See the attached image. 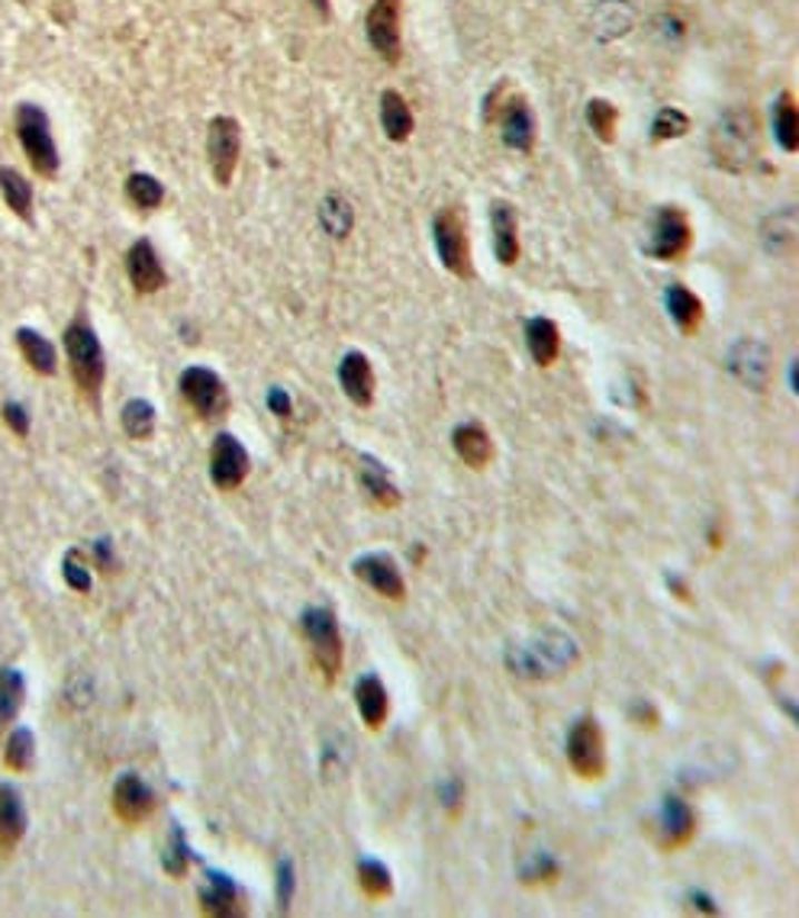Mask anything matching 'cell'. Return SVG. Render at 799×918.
<instances>
[{"label":"cell","mask_w":799,"mask_h":918,"mask_svg":"<svg viewBox=\"0 0 799 918\" xmlns=\"http://www.w3.org/2000/svg\"><path fill=\"white\" fill-rule=\"evenodd\" d=\"M493 120L500 122V136H503V146L513 149V152H532L535 146V120H532V110L525 103V97L513 93L500 103L496 117Z\"/></svg>","instance_id":"cell-16"},{"label":"cell","mask_w":799,"mask_h":918,"mask_svg":"<svg viewBox=\"0 0 799 918\" xmlns=\"http://www.w3.org/2000/svg\"><path fill=\"white\" fill-rule=\"evenodd\" d=\"M126 277L132 284L136 294H158L168 287V272L155 251V245L149 239H136V243L126 248Z\"/></svg>","instance_id":"cell-15"},{"label":"cell","mask_w":799,"mask_h":918,"mask_svg":"<svg viewBox=\"0 0 799 918\" xmlns=\"http://www.w3.org/2000/svg\"><path fill=\"white\" fill-rule=\"evenodd\" d=\"M664 306H668V316L674 319V326L683 336H697L700 326H703V300L687 290L683 284H671L664 290Z\"/></svg>","instance_id":"cell-26"},{"label":"cell","mask_w":799,"mask_h":918,"mask_svg":"<svg viewBox=\"0 0 799 918\" xmlns=\"http://www.w3.org/2000/svg\"><path fill=\"white\" fill-rule=\"evenodd\" d=\"M758 117L754 110H729L709 132V152L722 171L741 175L758 158Z\"/></svg>","instance_id":"cell-1"},{"label":"cell","mask_w":799,"mask_h":918,"mask_svg":"<svg viewBox=\"0 0 799 918\" xmlns=\"http://www.w3.org/2000/svg\"><path fill=\"white\" fill-rule=\"evenodd\" d=\"M110 802H114V812L124 826H142L155 812V790L139 773L129 770L114 783Z\"/></svg>","instance_id":"cell-14"},{"label":"cell","mask_w":799,"mask_h":918,"mask_svg":"<svg viewBox=\"0 0 799 918\" xmlns=\"http://www.w3.org/2000/svg\"><path fill=\"white\" fill-rule=\"evenodd\" d=\"M765 243L777 255L793 251V245H797V210L793 207H783L780 214H773L765 223Z\"/></svg>","instance_id":"cell-34"},{"label":"cell","mask_w":799,"mask_h":918,"mask_svg":"<svg viewBox=\"0 0 799 918\" xmlns=\"http://www.w3.org/2000/svg\"><path fill=\"white\" fill-rule=\"evenodd\" d=\"M319 223H323V229L333 239H345L352 233V226H355V210H352V204L342 194H329L323 200V207H319Z\"/></svg>","instance_id":"cell-36"},{"label":"cell","mask_w":799,"mask_h":918,"mask_svg":"<svg viewBox=\"0 0 799 918\" xmlns=\"http://www.w3.org/2000/svg\"><path fill=\"white\" fill-rule=\"evenodd\" d=\"M432 243H435V255L438 261L445 265V272H452L455 277H474V265H471V243H467V223L455 207H445L438 210L432 219Z\"/></svg>","instance_id":"cell-5"},{"label":"cell","mask_w":799,"mask_h":918,"mask_svg":"<svg viewBox=\"0 0 799 918\" xmlns=\"http://www.w3.org/2000/svg\"><path fill=\"white\" fill-rule=\"evenodd\" d=\"M355 709H358L362 722L368 725L371 732L384 729V722L391 715V697H387V687L381 683L377 673H365L355 683Z\"/></svg>","instance_id":"cell-21"},{"label":"cell","mask_w":799,"mask_h":918,"mask_svg":"<svg viewBox=\"0 0 799 918\" xmlns=\"http://www.w3.org/2000/svg\"><path fill=\"white\" fill-rule=\"evenodd\" d=\"M178 391L185 403L197 413V419H223L229 413V391L223 384V377L210 371V367H185L181 377H178Z\"/></svg>","instance_id":"cell-7"},{"label":"cell","mask_w":799,"mask_h":918,"mask_svg":"<svg viewBox=\"0 0 799 918\" xmlns=\"http://www.w3.org/2000/svg\"><path fill=\"white\" fill-rule=\"evenodd\" d=\"M23 697H27V680L17 668H0V732H7L20 709H23Z\"/></svg>","instance_id":"cell-32"},{"label":"cell","mask_w":799,"mask_h":918,"mask_svg":"<svg viewBox=\"0 0 799 918\" xmlns=\"http://www.w3.org/2000/svg\"><path fill=\"white\" fill-rule=\"evenodd\" d=\"M161 867H165V873L175 877V880H181L187 873V867H190V848H187L185 831L178 826L171 828V835H168V841H165Z\"/></svg>","instance_id":"cell-40"},{"label":"cell","mask_w":799,"mask_h":918,"mask_svg":"<svg viewBox=\"0 0 799 918\" xmlns=\"http://www.w3.org/2000/svg\"><path fill=\"white\" fill-rule=\"evenodd\" d=\"M268 403H272L275 416H287V413H290V399H287V394H284L280 387H275V391L268 394Z\"/></svg>","instance_id":"cell-47"},{"label":"cell","mask_w":799,"mask_h":918,"mask_svg":"<svg viewBox=\"0 0 799 918\" xmlns=\"http://www.w3.org/2000/svg\"><path fill=\"white\" fill-rule=\"evenodd\" d=\"M313 7H316V13L323 17V20H329L333 17V7H329V0H309Z\"/></svg>","instance_id":"cell-49"},{"label":"cell","mask_w":799,"mask_h":918,"mask_svg":"<svg viewBox=\"0 0 799 918\" xmlns=\"http://www.w3.org/2000/svg\"><path fill=\"white\" fill-rule=\"evenodd\" d=\"M574 661H578V648H574V642L564 639V635H554V644H529V648H520L513 668H516V673H525V677H545V673H558L564 671V668H571Z\"/></svg>","instance_id":"cell-13"},{"label":"cell","mask_w":799,"mask_h":918,"mask_svg":"<svg viewBox=\"0 0 799 918\" xmlns=\"http://www.w3.org/2000/svg\"><path fill=\"white\" fill-rule=\"evenodd\" d=\"M358 481H362V487H365V493H368L374 506H381V510H397L400 503H403V493H400V487L394 484V477L387 474V467L377 458H371V455H362V458H358Z\"/></svg>","instance_id":"cell-23"},{"label":"cell","mask_w":799,"mask_h":918,"mask_svg":"<svg viewBox=\"0 0 799 918\" xmlns=\"http://www.w3.org/2000/svg\"><path fill=\"white\" fill-rule=\"evenodd\" d=\"M65 355H68L71 381H75L78 394L97 403L100 387H103V377H107V362H103L100 338H97V333L85 319H75L65 329Z\"/></svg>","instance_id":"cell-3"},{"label":"cell","mask_w":799,"mask_h":918,"mask_svg":"<svg viewBox=\"0 0 799 918\" xmlns=\"http://www.w3.org/2000/svg\"><path fill=\"white\" fill-rule=\"evenodd\" d=\"M200 912L216 918H229V916H243V899L236 892V884L226 877V873H216L210 870L207 873V887L200 889Z\"/></svg>","instance_id":"cell-24"},{"label":"cell","mask_w":799,"mask_h":918,"mask_svg":"<svg viewBox=\"0 0 799 918\" xmlns=\"http://www.w3.org/2000/svg\"><path fill=\"white\" fill-rule=\"evenodd\" d=\"M36 761V738L30 729H13L3 744V767L13 773H27Z\"/></svg>","instance_id":"cell-37"},{"label":"cell","mask_w":799,"mask_h":918,"mask_svg":"<svg viewBox=\"0 0 799 918\" xmlns=\"http://www.w3.org/2000/svg\"><path fill=\"white\" fill-rule=\"evenodd\" d=\"M586 117V126H590V132L600 139V142H615V126H619V110H615V103H610V100H603V97H593L590 103H586L584 110Z\"/></svg>","instance_id":"cell-39"},{"label":"cell","mask_w":799,"mask_h":918,"mask_svg":"<svg viewBox=\"0 0 799 918\" xmlns=\"http://www.w3.org/2000/svg\"><path fill=\"white\" fill-rule=\"evenodd\" d=\"M124 194L139 214H152L165 204V184L158 181L155 175H146V171H132L126 178Z\"/></svg>","instance_id":"cell-33"},{"label":"cell","mask_w":799,"mask_h":918,"mask_svg":"<svg viewBox=\"0 0 799 918\" xmlns=\"http://www.w3.org/2000/svg\"><path fill=\"white\" fill-rule=\"evenodd\" d=\"M371 49L387 61L397 65L403 59V36H400V0H374L365 17Z\"/></svg>","instance_id":"cell-11"},{"label":"cell","mask_w":799,"mask_h":918,"mask_svg":"<svg viewBox=\"0 0 799 918\" xmlns=\"http://www.w3.org/2000/svg\"><path fill=\"white\" fill-rule=\"evenodd\" d=\"M17 348L23 355V362L39 374V377H52L59 371V355H56V345L42 333L36 329H17Z\"/></svg>","instance_id":"cell-28"},{"label":"cell","mask_w":799,"mask_h":918,"mask_svg":"<svg viewBox=\"0 0 799 918\" xmlns=\"http://www.w3.org/2000/svg\"><path fill=\"white\" fill-rule=\"evenodd\" d=\"M248 471H251V461H248L246 445L229 432L216 435L214 445H210V481H214V487L223 490V493L239 490L246 484Z\"/></svg>","instance_id":"cell-10"},{"label":"cell","mask_w":799,"mask_h":918,"mask_svg":"<svg viewBox=\"0 0 799 918\" xmlns=\"http://www.w3.org/2000/svg\"><path fill=\"white\" fill-rule=\"evenodd\" d=\"M13 132H17V142L27 155L30 168L39 178H56L59 168H62V158H59V146H56V136H52V120L49 113L32 103V100H20L17 110H13Z\"/></svg>","instance_id":"cell-2"},{"label":"cell","mask_w":799,"mask_h":918,"mask_svg":"<svg viewBox=\"0 0 799 918\" xmlns=\"http://www.w3.org/2000/svg\"><path fill=\"white\" fill-rule=\"evenodd\" d=\"M452 448L455 455L471 467V471H484L493 461V438L481 423H462L452 428Z\"/></svg>","instance_id":"cell-20"},{"label":"cell","mask_w":799,"mask_h":918,"mask_svg":"<svg viewBox=\"0 0 799 918\" xmlns=\"http://www.w3.org/2000/svg\"><path fill=\"white\" fill-rule=\"evenodd\" d=\"M0 197L7 204V210L23 219V223H32V187L30 181L10 168V165H0Z\"/></svg>","instance_id":"cell-30"},{"label":"cell","mask_w":799,"mask_h":918,"mask_svg":"<svg viewBox=\"0 0 799 918\" xmlns=\"http://www.w3.org/2000/svg\"><path fill=\"white\" fill-rule=\"evenodd\" d=\"M243 155V129L236 117H214L207 122V161L219 187H229Z\"/></svg>","instance_id":"cell-8"},{"label":"cell","mask_w":799,"mask_h":918,"mask_svg":"<svg viewBox=\"0 0 799 918\" xmlns=\"http://www.w3.org/2000/svg\"><path fill=\"white\" fill-rule=\"evenodd\" d=\"M729 365H732V371H736L741 384H748L751 391H765V384H768V374H770L768 352H765V345L748 342V338H744V342H738L736 352H732V358H729Z\"/></svg>","instance_id":"cell-27"},{"label":"cell","mask_w":799,"mask_h":918,"mask_svg":"<svg viewBox=\"0 0 799 918\" xmlns=\"http://www.w3.org/2000/svg\"><path fill=\"white\" fill-rule=\"evenodd\" d=\"M27 835V809L13 787L0 783V855L10 857Z\"/></svg>","instance_id":"cell-22"},{"label":"cell","mask_w":799,"mask_h":918,"mask_svg":"<svg viewBox=\"0 0 799 918\" xmlns=\"http://www.w3.org/2000/svg\"><path fill=\"white\" fill-rule=\"evenodd\" d=\"M693 835H697L693 809L687 806V799L668 796L664 806H661V816H658V845L664 851H680L693 841Z\"/></svg>","instance_id":"cell-17"},{"label":"cell","mask_w":799,"mask_h":918,"mask_svg":"<svg viewBox=\"0 0 799 918\" xmlns=\"http://www.w3.org/2000/svg\"><path fill=\"white\" fill-rule=\"evenodd\" d=\"M93 557H97L100 571H103V567H107V571H117V561H114V551H110V542H107V539H100V542L93 545Z\"/></svg>","instance_id":"cell-46"},{"label":"cell","mask_w":799,"mask_h":918,"mask_svg":"<svg viewBox=\"0 0 799 918\" xmlns=\"http://www.w3.org/2000/svg\"><path fill=\"white\" fill-rule=\"evenodd\" d=\"M352 574L362 583H368L371 590L391 603H403L406 600V581L400 574L394 554H384V551H368L362 554L355 564H352Z\"/></svg>","instance_id":"cell-12"},{"label":"cell","mask_w":799,"mask_h":918,"mask_svg":"<svg viewBox=\"0 0 799 918\" xmlns=\"http://www.w3.org/2000/svg\"><path fill=\"white\" fill-rule=\"evenodd\" d=\"M300 629H304V639H307L313 664L323 677V683H336L338 673H342V661H345L336 612L326 610V606H309L300 615Z\"/></svg>","instance_id":"cell-4"},{"label":"cell","mask_w":799,"mask_h":918,"mask_svg":"<svg viewBox=\"0 0 799 918\" xmlns=\"http://www.w3.org/2000/svg\"><path fill=\"white\" fill-rule=\"evenodd\" d=\"M690 132V117L677 107H661L651 120V139L654 142H671Z\"/></svg>","instance_id":"cell-41"},{"label":"cell","mask_w":799,"mask_h":918,"mask_svg":"<svg viewBox=\"0 0 799 918\" xmlns=\"http://www.w3.org/2000/svg\"><path fill=\"white\" fill-rule=\"evenodd\" d=\"M690 245H693V226L687 214L677 204L661 207L651 223V239L645 245L648 255L654 261H680L690 251Z\"/></svg>","instance_id":"cell-9"},{"label":"cell","mask_w":799,"mask_h":918,"mask_svg":"<svg viewBox=\"0 0 799 918\" xmlns=\"http://www.w3.org/2000/svg\"><path fill=\"white\" fill-rule=\"evenodd\" d=\"M564 754L571 770L581 780H603L606 777V738L603 729L593 715H584L571 725L568 741H564Z\"/></svg>","instance_id":"cell-6"},{"label":"cell","mask_w":799,"mask_h":918,"mask_svg":"<svg viewBox=\"0 0 799 918\" xmlns=\"http://www.w3.org/2000/svg\"><path fill=\"white\" fill-rule=\"evenodd\" d=\"M358 889L368 896L371 902L391 899V892H394V877H391V870H387L381 860L365 857V860H358Z\"/></svg>","instance_id":"cell-35"},{"label":"cell","mask_w":799,"mask_h":918,"mask_svg":"<svg viewBox=\"0 0 799 918\" xmlns=\"http://www.w3.org/2000/svg\"><path fill=\"white\" fill-rule=\"evenodd\" d=\"M442 796H445L442 802H445L448 809H452V806H458V802H462V796H464L462 783H458V780H452V783H445V787H442Z\"/></svg>","instance_id":"cell-48"},{"label":"cell","mask_w":799,"mask_h":918,"mask_svg":"<svg viewBox=\"0 0 799 918\" xmlns=\"http://www.w3.org/2000/svg\"><path fill=\"white\" fill-rule=\"evenodd\" d=\"M413 110L406 103V97L400 91L381 93V129L391 142H406L413 136Z\"/></svg>","instance_id":"cell-29"},{"label":"cell","mask_w":799,"mask_h":918,"mask_svg":"<svg viewBox=\"0 0 799 918\" xmlns=\"http://www.w3.org/2000/svg\"><path fill=\"white\" fill-rule=\"evenodd\" d=\"M525 345L539 367H552L561 355V329L549 316H532L525 323Z\"/></svg>","instance_id":"cell-25"},{"label":"cell","mask_w":799,"mask_h":918,"mask_svg":"<svg viewBox=\"0 0 799 918\" xmlns=\"http://www.w3.org/2000/svg\"><path fill=\"white\" fill-rule=\"evenodd\" d=\"M0 419H3V426L10 428L13 435H20V438H27V435H30V413H27V406H23V403L7 399V403H3V409H0Z\"/></svg>","instance_id":"cell-44"},{"label":"cell","mask_w":799,"mask_h":918,"mask_svg":"<svg viewBox=\"0 0 799 918\" xmlns=\"http://www.w3.org/2000/svg\"><path fill=\"white\" fill-rule=\"evenodd\" d=\"M558 873H561V870H558V863H554L552 857L539 855L529 867H523V877H520V880L529 884V887H532V884H554Z\"/></svg>","instance_id":"cell-43"},{"label":"cell","mask_w":799,"mask_h":918,"mask_svg":"<svg viewBox=\"0 0 799 918\" xmlns=\"http://www.w3.org/2000/svg\"><path fill=\"white\" fill-rule=\"evenodd\" d=\"M773 139L780 142L783 152L799 149V110L790 91H780V97L773 100Z\"/></svg>","instance_id":"cell-31"},{"label":"cell","mask_w":799,"mask_h":918,"mask_svg":"<svg viewBox=\"0 0 799 918\" xmlns=\"http://www.w3.org/2000/svg\"><path fill=\"white\" fill-rule=\"evenodd\" d=\"M338 384H342V394L352 399L358 409H368L374 403L377 377H374V367H371L365 352H348L338 362Z\"/></svg>","instance_id":"cell-18"},{"label":"cell","mask_w":799,"mask_h":918,"mask_svg":"<svg viewBox=\"0 0 799 918\" xmlns=\"http://www.w3.org/2000/svg\"><path fill=\"white\" fill-rule=\"evenodd\" d=\"M290 892H294V867H290V860H284L277 867V902H280V909H287Z\"/></svg>","instance_id":"cell-45"},{"label":"cell","mask_w":799,"mask_h":918,"mask_svg":"<svg viewBox=\"0 0 799 918\" xmlns=\"http://www.w3.org/2000/svg\"><path fill=\"white\" fill-rule=\"evenodd\" d=\"M491 233H493V251H496V261L503 268H513L520 261V219L516 210L506 204V200H496L491 204Z\"/></svg>","instance_id":"cell-19"},{"label":"cell","mask_w":799,"mask_h":918,"mask_svg":"<svg viewBox=\"0 0 799 918\" xmlns=\"http://www.w3.org/2000/svg\"><path fill=\"white\" fill-rule=\"evenodd\" d=\"M62 578L65 583L71 586V590H78V593H91V571H88V564H85V554L78 549H71L68 554H65L62 561Z\"/></svg>","instance_id":"cell-42"},{"label":"cell","mask_w":799,"mask_h":918,"mask_svg":"<svg viewBox=\"0 0 799 918\" xmlns=\"http://www.w3.org/2000/svg\"><path fill=\"white\" fill-rule=\"evenodd\" d=\"M120 426H124L126 435H129V438H136V442L152 438L155 406L149 403V399H129V403L124 406V413H120Z\"/></svg>","instance_id":"cell-38"}]
</instances>
